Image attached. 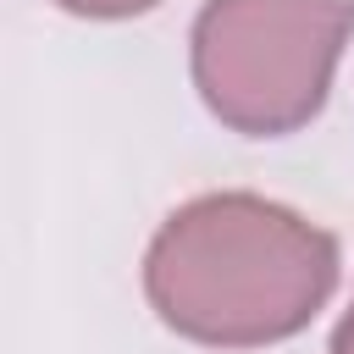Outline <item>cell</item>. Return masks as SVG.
Masks as SVG:
<instances>
[{"instance_id": "1", "label": "cell", "mask_w": 354, "mask_h": 354, "mask_svg": "<svg viewBox=\"0 0 354 354\" xmlns=\"http://www.w3.org/2000/svg\"><path fill=\"white\" fill-rule=\"evenodd\" d=\"M343 249L310 216L221 188L177 205L144 249V299L199 348H271L299 337L337 293Z\"/></svg>"}, {"instance_id": "2", "label": "cell", "mask_w": 354, "mask_h": 354, "mask_svg": "<svg viewBox=\"0 0 354 354\" xmlns=\"http://www.w3.org/2000/svg\"><path fill=\"white\" fill-rule=\"evenodd\" d=\"M354 39V0H205L188 72L205 111L243 138H288L326 111Z\"/></svg>"}, {"instance_id": "3", "label": "cell", "mask_w": 354, "mask_h": 354, "mask_svg": "<svg viewBox=\"0 0 354 354\" xmlns=\"http://www.w3.org/2000/svg\"><path fill=\"white\" fill-rule=\"evenodd\" d=\"M61 11H72V17H88V22H122V17H144V11H155L160 0H55Z\"/></svg>"}, {"instance_id": "4", "label": "cell", "mask_w": 354, "mask_h": 354, "mask_svg": "<svg viewBox=\"0 0 354 354\" xmlns=\"http://www.w3.org/2000/svg\"><path fill=\"white\" fill-rule=\"evenodd\" d=\"M326 354H354V304L337 315V326H332V343H326Z\"/></svg>"}]
</instances>
